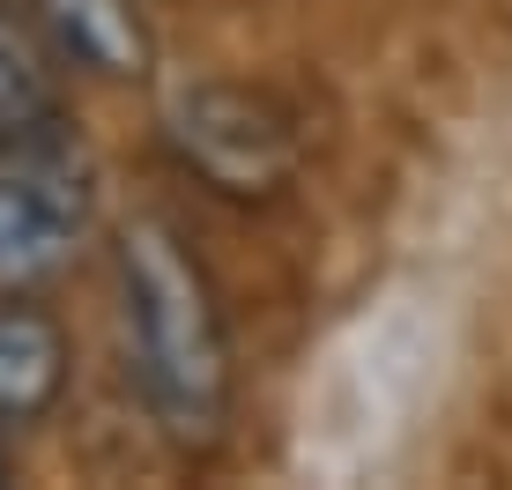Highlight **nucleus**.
<instances>
[{
	"instance_id": "f257e3e1",
	"label": "nucleus",
	"mask_w": 512,
	"mask_h": 490,
	"mask_svg": "<svg viewBox=\"0 0 512 490\" xmlns=\"http://www.w3.org/2000/svg\"><path fill=\"white\" fill-rule=\"evenodd\" d=\"M112 297H119V357L127 387L141 394L149 424L171 446H216L231 424V335L201 260L164 216L119 223L112 245Z\"/></svg>"
},
{
	"instance_id": "f03ea898",
	"label": "nucleus",
	"mask_w": 512,
	"mask_h": 490,
	"mask_svg": "<svg viewBox=\"0 0 512 490\" xmlns=\"http://www.w3.org/2000/svg\"><path fill=\"white\" fill-rule=\"evenodd\" d=\"M171 156L223 201H268L297 179V134L268 97L238 82H186L164 104Z\"/></svg>"
},
{
	"instance_id": "7ed1b4c3",
	"label": "nucleus",
	"mask_w": 512,
	"mask_h": 490,
	"mask_svg": "<svg viewBox=\"0 0 512 490\" xmlns=\"http://www.w3.org/2000/svg\"><path fill=\"white\" fill-rule=\"evenodd\" d=\"M82 164L60 142L0 149V297H30L67 268L82 231Z\"/></svg>"
},
{
	"instance_id": "20e7f679",
	"label": "nucleus",
	"mask_w": 512,
	"mask_h": 490,
	"mask_svg": "<svg viewBox=\"0 0 512 490\" xmlns=\"http://www.w3.org/2000/svg\"><path fill=\"white\" fill-rule=\"evenodd\" d=\"M30 23L67 67L97 82H134L149 75V15L141 0H23Z\"/></svg>"
},
{
	"instance_id": "39448f33",
	"label": "nucleus",
	"mask_w": 512,
	"mask_h": 490,
	"mask_svg": "<svg viewBox=\"0 0 512 490\" xmlns=\"http://www.w3.org/2000/svg\"><path fill=\"white\" fill-rule=\"evenodd\" d=\"M67 387V335L23 297H0V424L45 416Z\"/></svg>"
},
{
	"instance_id": "423d86ee",
	"label": "nucleus",
	"mask_w": 512,
	"mask_h": 490,
	"mask_svg": "<svg viewBox=\"0 0 512 490\" xmlns=\"http://www.w3.org/2000/svg\"><path fill=\"white\" fill-rule=\"evenodd\" d=\"M38 142H60V82H52L38 38L23 30V15H8L0 0V149Z\"/></svg>"
},
{
	"instance_id": "0eeeda50",
	"label": "nucleus",
	"mask_w": 512,
	"mask_h": 490,
	"mask_svg": "<svg viewBox=\"0 0 512 490\" xmlns=\"http://www.w3.org/2000/svg\"><path fill=\"white\" fill-rule=\"evenodd\" d=\"M8 468H15V461H8V446H0V483H8Z\"/></svg>"
}]
</instances>
